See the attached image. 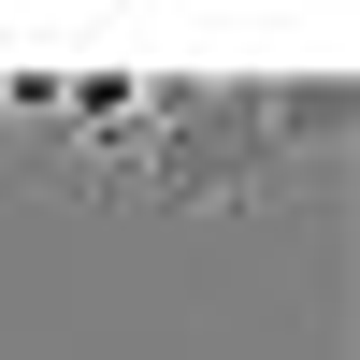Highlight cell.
I'll use <instances>...</instances> for the list:
<instances>
[{
    "instance_id": "1",
    "label": "cell",
    "mask_w": 360,
    "mask_h": 360,
    "mask_svg": "<svg viewBox=\"0 0 360 360\" xmlns=\"http://www.w3.org/2000/svg\"><path fill=\"white\" fill-rule=\"evenodd\" d=\"M303 144H346V86H332V72H303V86H245V72L159 86V72H144V115H130V144L101 159V188L231 217V202H274Z\"/></svg>"
}]
</instances>
